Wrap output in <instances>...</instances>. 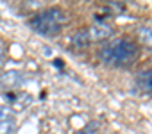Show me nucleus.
Wrapping results in <instances>:
<instances>
[{"mask_svg": "<svg viewBox=\"0 0 152 134\" xmlns=\"http://www.w3.org/2000/svg\"><path fill=\"white\" fill-rule=\"evenodd\" d=\"M136 55H138V47L132 41L124 39V38L106 43L99 50L100 61L107 66H113V68H124V66L132 64Z\"/></svg>", "mask_w": 152, "mask_h": 134, "instance_id": "f257e3e1", "label": "nucleus"}, {"mask_svg": "<svg viewBox=\"0 0 152 134\" xmlns=\"http://www.w3.org/2000/svg\"><path fill=\"white\" fill-rule=\"evenodd\" d=\"M64 22H66V15L59 7H48V9L38 13L36 16H32L29 20V25L36 34H41L45 38H52V36L61 32Z\"/></svg>", "mask_w": 152, "mask_h": 134, "instance_id": "f03ea898", "label": "nucleus"}, {"mask_svg": "<svg viewBox=\"0 0 152 134\" xmlns=\"http://www.w3.org/2000/svg\"><path fill=\"white\" fill-rule=\"evenodd\" d=\"M86 32H88V36H90V41H104V39H107V38L113 34V29H111V25L106 23V22H97V23H93Z\"/></svg>", "mask_w": 152, "mask_h": 134, "instance_id": "7ed1b4c3", "label": "nucleus"}, {"mask_svg": "<svg viewBox=\"0 0 152 134\" xmlns=\"http://www.w3.org/2000/svg\"><path fill=\"white\" fill-rule=\"evenodd\" d=\"M25 77L22 72L18 70H9V72H4L0 75V86L4 90H13V88H18L20 84H23Z\"/></svg>", "mask_w": 152, "mask_h": 134, "instance_id": "20e7f679", "label": "nucleus"}, {"mask_svg": "<svg viewBox=\"0 0 152 134\" xmlns=\"http://www.w3.org/2000/svg\"><path fill=\"white\" fill-rule=\"evenodd\" d=\"M136 88L152 95V70H143L136 75Z\"/></svg>", "mask_w": 152, "mask_h": 134, "instance_id": "39448f33", "label": "nucleus"}, {"mask_svg": "<svg viewBox=\"0 0 152 134\" xmlns=\"http://www.w3.org/2000/svg\"><path fill=\"white\" fill-rule=\"evenodd\" d=\"M72 41H73L75 47H88L90 45V36H88L86 31H79L77 34L72 38Z\"/></svg>", "mask_w": 152, "mask_h": 134, "instance_id": "423d86ee", "label": "nucleus"}, {"mask_svg": "<svg viewBox=\"0 0 152 134\" xmlns=\"http://www.w3.org/2000/svg\"><path fill=\"white\" fill-rule=\"evenodd\" d=\"M138 34H140L141 43L152 48V31H150V29H147V27H141V29L138 31Z\"/></svg>", "mask_w": 152, "mask_h": 134, "instance_id": "0eeeda50", "label": "nucleus"}, {"mask_svg": "<svg viewBox=\"0 0 152 134\" xmlns=\"http://www.w3.org/2000/svg\"><path fill=\"white\" fill-rule=\"evenodd\" d=\"M16 129L15 120H7V122H0V134H13Z\"/></svg>", "mask_w": 152, "mask_h": 134, "instance_id": "6e6552de", "label": "nucleus"}, {"mask_svg": "<svg viewBox=\"0 0 152 134\" xmlns=\"http://www.w3.org/2000/svg\"><path fill=\"white\" fill-rule=\"evenodd\" d=\"M13 102H20L16 107H18V109H23V107H27V106L32 102V97H31V95H27V93H22V95H16Z\"/></svg>", "mask_w": 152, "mask_h": 134, "instance_id": "1a4fd4ad", "label": "nucleus"}, {"mask_svg": "<svg viewBox=\"0 0 152 134\" xmlns=\"http://www.w3.org/2000/svg\"><path fill=\"white\" fill-rule=\"evenodd\" d=\"M13 116H15V113H13V109H11V107H7V106H0V122L15 120Z\"/></svg>", "mask_w": 152, "mask_h": 134, "instance_id": "9d476101", "label": "nucleus"}, {"mask_svg": "<svg viewBox=\"0 0 152 134\" xmlns=\"http://www.w3.org/2000/svg\"><path fill=\"white\" fill-rule=\"evenodd\" d=\"M97 129H99V123H97V122H90L84 129L77 130L75 134H97Z\"/></svg>", "mask_w": 152, "mask_h": 134, "instance_id": "9b49d317", "label": "nucleus"}, {"mask_svg": "<svg viewBox=\"0 0 152 134\" xmlns=\"http://www.w3.org/2000/svg\"><path fill=\"white\" fill-rule=\"evenodd\" d=\"M2 59H4V48L0 47V64H2Z\"/></svg>", "mask_w": 152, "mask_h": 134, "instance_id": "f8f14e48", "label": "nucleus"}]
</instances>
